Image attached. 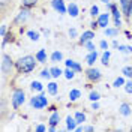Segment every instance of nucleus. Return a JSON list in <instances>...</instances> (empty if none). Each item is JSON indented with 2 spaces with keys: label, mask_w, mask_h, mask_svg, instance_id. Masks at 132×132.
Instances as JSON below:
<instances>
[{
  "label": "nucleus",
  "mask_w": 132,
  "mask_h": 132,
  "mask_svg": "<svg viewBox=\"0 0 132 132\" xmlns=\"http://www.w3.org/2000/svg\"><path fill=\"white\" fill-rule=\"evenodd\" d=\"M30 104H32V107L41 110V108H44V107H47V105H48V101H47V98H45L44 95H38V96L32 98Z\"/></svg>",
  "instance_id": "20e7f679"
},
{
  "label": "nucleus",
  "mask_w": 132,
  "mask_h": 132,
  "mask_svg": "<svg viewBox=\"0 0 132 132\" xmlns=\"http://www.w3.org/2000/svg\"><path fill=\"white\" fill-rule=\"evenodd\" d=\"M12 5V0H0V6H2V9L8 8V6H11Z\"/></svg>",
  "instance_id": "7c9ffc66"
},
{
  "label": "nucleus",
  "mask_w": 132,
  "mask_h": 132,
  "mask_svg": "<svg viewBox=\"0 0 132 132\" xmlns=\"http://www.w3.org/2000/svg\"><path fill=\"white\" fill-rule=\"evenodd\" d=\"M12 107L15 108H18L20 107V105H23V104H24V92L21 90V89H16L15 92H14V95H12Z\"/></svg>",
  "instance_id": "7ed1b4c3"
},
{
  "label": "nucleus",
  "mask_w": 132,
  "mask_h": 132,
  "mask_svg": "<svg viewBox=\"0 0 132 132\" xmlns=\"http://www.w3.org/2000/svg\"><path fill=\"white\" fill-rule=\"evenodd\" d=\"M99 98H101V95H99L98 92H92L90 96H89V99H90V101H93V102H95V101H99Z\"/></svg>",
  "instance_id": "c756f323"
},
{
  "label": "nucleus",
  "mask_w": 132,
  "mask_h": 132,
  "mask_svg": "<svg viewBox=\"0 0 132 132\" xmlns=\"http://www.w3.org/2000/svg\"><path fill=\"white\" fill-rule=\"evenodd\" d=\"M99 27H107L108 26V14H101L98 18Z\"/></svg>",
  "instance_id": "9b49d317"
},
{
  "label": "nucleus",
  "mask_w": 132,
  "mask_h": 132,
  "mask_svg": "<svg viewBox=\"0 0 132 132\" xmlns=\"http://www.w3.org/2000/svg\"><path fill=\"white\" fill-rule=\"evenodd\" d=\"M41 77H42V78H47V80H48L50 77H51V71H50V69H44V71L41 72Z\"/></svg>",
  "instance_id": "473e14b6"
},
{
  "label": "nucleus",
  "mask_w": 132,
  "mask_h": 132,
  "mask_svg": "<svg viewBox=\"0 0 132 132\" xmlns=\"http://www.w3.org/2000/svg\"><path fill=\"white\" fill-rule=\"evenodd\" d=\"M75 72H77V71L71 69V68H68V69H66V72H65V77L68 78V80H72V78L75 77Z\"/></svg>",
  "instance_id": "b1692460"
},
{
  "label": "nucleus",
  "mask_w": 132,
  "mask_h": 132,
  "mask_svg": "<svg viewBox=\"0 0 132 132\" xmlns=\"http://www.w3.org/2000/svg\"><path fill=\"white\" fill-rule=\"evenodd\" d=\"M36 60H38V59L33 57V56H24V57L20 59L18 62H15V66L20 72L29 74V72H32L33 69L36 68Z\"/></svg>",
  "instance_id": "f257e3e1"
},
{
  "label": "nucleus",
  "mask_w": 132,
  "mask_h": 132,
  "mask_svg": "<svg viewBox=\"0 0 132 132\" xmlns=\"http://www.w3.org/2000/svg\"><path fill=\"white\" fill-rule=\"evenodd\" d=\"M69 35H71V36H77V30H75V29H71V30H69Z\"/></svg>",
  "instance_id": "79ce46f5"
},
{
  "label": "nucleus",
  "mask_w": 132,
  "mask_h": 132,
  "mask_svg": "<svg viewBox=\"0 0 132 132\" xmlns=\"http://www.w3.org/2000/svg\"><path fill=\"white\" fill-rule=\"evenodd\" d=\"M131 0H120V5H122V9H123V14L128 15V6H129Z\"/></svg>",
  "instance_id": "5701e85b"
},
{
  "label": "nucleus",
  "mask_w": 132,
  "mask_h": 132,
  "mask_svg": "<svg viewBox=\"0 0 132 132\" xmlns=\"http://www.w3.org/2000/svg\"><path fill=\"white\" fill-rule=\"evenodd\" d=\"M44 89V86H42L39 81H33L32 82V90H36V92H41Z\"/></svg>",
  "instance_id": "393cba45"
},
{
  "label": "nucleus",
  "mask_w": 132,
  "mask_h": 132,
  "mask_svg": "<svg viewBox=\"0 0 132 132\" xmlns=\"http://www.w3.org/2000/svg\"><path fill=\"white\" fill-rule=\"evenodd\" d=\"M66 66H68V68H71V69H74V71H77V72H80V71H81V66L78 65L77 62H74V60H66Z\"/></svg>",
  "instance_id": "2eb2a0df"
},
{
  "label": "nucleus",
  "mask_w": 132,
  "mask_h": 132,
  "mask_svg": "<svg viewBox=\"0 0 132 132\" xmlns=\"http://www.w3.org/2000/svg\"><path fill=\"white\" fill-rule=\"evenodd\" d=\"M29 11H27V8H21V12L18 14V16H16L15 20H14V24H20V23H24L26 20H27V16H29Z\"/></svg>",
  "instance_id": "0eeeda50"
},
{
  "label": "nucleus",
  "mask_w": 132,
  "mask_h": 132,
  "mask_svg": "<svg viewBox=\"0 0 132 132\" xmlns=\"http://www.w3.org/2000/svg\"><path fill=\"white\" fill-rule=\"evenodd\" d=\"M62 59H63V54H62L60 51H54V53L51 54V60H53V62H62Z\"/></svg>",
  "instance_id": "a211bd4d"
},
{
  "label": "nucleus",
  "mask_w": 132,
  "mask_h": 132,
  "mask_svg": "<svg viewBox=\"0 0 132 132\" xmlns=\"http://www.w3.org/2000/svg\"><path fill=\"white\" fill-rule=\"evenodd\" d=\"M0 69H2V74L3 75H9L14 69V60L11 59V56L8 54H2V65H0Z\"/></svg>",
  "instance_id": "f03ea898"
},
{
  "label": "nucleus",
  "mask_w": 132,
  "mask_h": 132,
  "mask_svg": "<svg viewBox=\"0 0 132 132\" xmlns=\"http://www.w3.org/2000/svg\"><path fill=\"white\" fill-rule=\"evenodd\" d=\"M107 47H108V44H107L105 41H102V42H101V48H104V50H105Z\"/></svg>",
  "instance_id": "37998d69"
},
{
  "label": "nucleus",
  "mask_w": 132,
  "mask_h": 132,
  "mask_svg": "<svg viewBox=\"0 0 132 132\" xmlns=\"http://www.w3.org/2000/svg\"><path fill=\"white\" fill-rule=\"evenodd\" d=\"M60 122V116H59V113H54V114L50 117V125H53V126H56V125Z\"/></svg>",
  "instance_id": "6ab92c4d"
},
{
  "label": "nucleus",
  "mask_w": 132,
  "mask_h": 132,
  "mask_svg": "<svg viewBox=\"0 0 132 132\" xmlns=\"http://www.w3.org/2000/svg\"><path fill=\"white\" fill-rule=\"evenodd\" d=\"M86 75H87V78L90 80V81H99L101 80V77H102V74H101V71L99 69H96V68H89L87 71H86Z\"/></svg>",
  "instance_id": "39448f33"
},
{
  "label": "nucleus",
  "mask_w": 132,
  "mask_h": 132,
  "mask_svg": "<svg viewBox=\"0 0 132 132\" xmlns=\"http://www.w3.org/2000/svg\"><path fill=\"white\" fill-rule=\"evenodd\" d=\"M45 129H47V128H45V126H42V125H39V126H38V128H36V131H39V132L45 131Z\"/></svg>",
  "instance_id": "a19ab883"
},
{
  "label": "nucleus",
  "mask_w": 132,
  "mask_h": 132,
  "mask_svg": "<svg viewBox=\"0 0 132 132\" xmlns=\"http://www.w3.org/2000/svg\"><path fill=\"white\" fill-rule=\"evenodd\" d=\"M27 36H29L32 41H38V39H39V33H38V32H33V30L27 32Z\"/></svg>",
  "instance_id": "bb28decb"
},
{
  "label": "nucleus",
  "mask_w": 132,
  "mask_h": 132,
  "mask_svg": "<svg viewBox=\"0 0 132 132\" xmlns=\"http://www.w3.org/2000/svg\"><path fill=\"white\" fill-rule=\"evenodd\" d=\"M93 38H95V33H93V32H84V33H82V36H81V39H80V44L84 45L86 42L92 41Z\"/></svg>",
  "instance_id": "6e6552de"
},
{
  "label": "nucleus",
  "mask_w": 132,
  "mask_h": 132,
  "mask_svg": "<svg viewBox=\"0 0 132 132\" xmlns=\"http://www.w3.org/2000/svg\"><path fill=\"white\" fill-rule=\"evenodd\" d=\"M132 14V0H131V3H129V6H128V16Z\"/></svg>",
  "instance_id": "ea45409f"
},
{
  "label": "nucleus",
  "mask_w": 132,
  "mask_h": 132,
  "mask_svg": "<svg viewBox=\"0 0 132 132\" xmlns=\"http://www.w3.org/2000/svg\"><path fill=\"white\" fill-rule=\"evenodd\" d=\"M51 6L56 9L59 14H65L66 12V6H65V2L63 0H53L51 2Z\"/></svg>",
  "instance_id": "423d86ee"
},
{
  "label": "nucleus",
  "mask_w": 132,
  "mask_h": 132,
  "mask_svg": "<svg viewBox=\"0 0 132 132\" xmlns=\"http://www.w3.org/2000/svg\"><path fill=\"white\" fill-rule=\"evenodd\" d=\"M75 125H77V120H75V117H71V116H68V119H66V128H68L69 131H74V129H77V128H75Z\"/></svg>",
  "instance_id": "9d476101"
},
{
  "label": "nucleus",
  "mask_w": 132,
  "mask_h": 132,
  "mask_svg": "<svg viewBox=\"0 0 132 132\" xmlns=\"http://www.w3.org/2000/svg\"><path fill=\"white\" fill-rule=\"evenodd\" d=\"M131 131H132V128H131Z\"/></svg>",
  "instance_id": "49530a36"
},
{
  "label": "nucleus",
  "mask_w": 132,
  "mask_h": 132,
  "mask_svg": "<svg viewBox=\"0 0 132 132\" xmlns=\"http://www.w3.org/2000/svg\"><path fill=\"white\" fill-rule=\"evenodd\" d=\"M131 50V47H120V51H123V53H129Z\"/></svg>",
  "instance_id": "4c0bfd02"
},
{
  "label": "nucleus",
  "mask_w": 132,
  "mask_h": 132,
  "mask_svg": "<svg viewBox=\"0 0 132 132\" xmlns=\"http://www.w3.org/2000/svg\"><path fill=\"white\" fill-rule=\"evenodd\" d=\"M123 84H125V80L119 77V78H117V80L114 81V84H113V86H114V87H120V86H123Z\"/></svg>",
  "instance_id": "72a5a7b5"
},
{
  "label": "nucleus",
  "mask_w": 132,
  "mask_h": 132,
  "mask_svg": "<svg viewBox=\"0 0 132 132\" xmlns=\"http://www.w3.org/2000/svg\"><path fill=\"white\" fill-rule=\"evenodd\" d=\"M80 96H81V92H80V90H71V93H69L71 101H77Z\"/></svg>",
  "instance_id": "4be33fe9"
},
{
  "label": "nucleus",
  "mask_w": 132,
  "mask_h": 132,
  "mask_svg": "<svg viewBox=\"0 0 132 132\" xmlns=\"http://www.w3.org/2000/svg\"><path fill=\"white\" fill-rule=\"evenodd\" d=\"M119 113H120L122 116H125V117H126V116H129V114H131V105H129V104H126V102H123V104L120 105V108H119Z\"/></svg>",
  "instance_id": "1a4fd4ad"
},
{
  "label": "nucleus",
  "mask_w": 132,
  "mask_h": 132,
  "mask_svg": "<svg viewBox=\"0 0 132 132\" xmlns=\"http://www.w3.org/2000/svg\"><path fill=\"white\" fill-rule=\"evenodd\" d=\"M125 90L128 92V93H132V82H131V81L125 84Z\"/></svg>",
  "instance_id": "e433bc0d"
},
{
  "label": "nucleus",
  "mask_w": 132,
  "mask_h": 132,
  "mask_svg": "<svg viewBox=\"0 0 132 132\" xmlns=\"http://www.w3.org/2000/svg\"><path fill=\"white\" fill-rule=\"evenodd\" d=\"M75 120H77V123H84L86 122V116L82 113H77L75 114Z\"/></svg>",
  "instance_id": "a878e982"
},
{
  "label": "nucleus",
  "mask_w": 132,
  "mask_h": 132,
  "mask_svg": "<svg viewBox=\"0 0 132 132\" xmlns=\"http://www.w3.org/2000/svg\"><path fill=\"white\" fill-rule=\"evenodd\" d=\"M84 47H86V48L89 50V51H95V47H93V44H92L90 41H89V42H86V44H84Z\"/></svg>",
  "instance_id": "c9c22d12"
},
{
  "label": "nucleus",
  "mask_w": 132,
  "mask_h": 132,
  "mask_svg": "<svg viewBox=\"0 0 132 132\" xmlns=\"http://www.w3.org/2000/svg\"><path fill=\"white\" fill-rule=\"evenodd\" d=\"M110 8L113 11V15H114V20H116V26L119 27V26H120V12L117 11V8H116L114 5H110Z\"/></svg>",
  "instance_id": "ddd939ff"
},
{
  "label": "nucleus",
  "mask_w": 132,
  "mask_h": 132,
  "mask_svg": "<svg viewBox=\"0 0 132 132\" xmlns=\"http://www.w3.org/2000/svg\"><path fill=\"white\" fill-rule=\"evenodd\" d=\"M123 74L132 80V68H123Z\"/></svg>",
  "instance_id": "f704fd0d"
},
{
  "label": "nucleus",
  "mask_w": 132,
  "mask_h": 132,
  "mask_svg": "<svg viewBox=\"0 0 132 132\" xmlns=\"http://www.w3.org/2000/svg\"><path fill=\"white\" fill-rule=\"evenodd\" d=\"M5 111V99H2V113Z\"/></svg>",
  "instance_id": "c03bdc74"
},
{
  "label": "nucleus",
  "mask_w": 132,
  "mask_h": 132,
  "mask_svg": "<svg viewBox=\"0 0 132 132\" xmlns=\"http://www.w3.org/2000/svg\"><path fill=\"white\" fill-rule=\"evenodd\" d=\"M68 12H69V15L71 16H78V6L75 5V3H71L69 6H68Z\"/></svg>",
  "instance_id": "4468645a"
},
{
  "label": "nucleus",
  "mask_w": 132,
  "mask_h": 132,
  "mask_svg": "<svg viewBox=\"0 0 132 132\" xmlns=\"http://www.w3.org/2000/svg\"><path fill=\"white\" fill-rule=\"evenodd\" d=\"M36 5H38V0H23V8L30 9L33 6H36Z\"/></svg>",
  "instance_id": "f3484780"
},
{
  "label": "nucleus",
  "mask_w": 132,
  "mask_h": 132,
  "mask_svg": "<svg viewBox=\"0 0 132 132\" xmlns=\"http://www.w3.org/2000/svg\"><path fill=\"white\" fill-rule=\"evenodd\" d=\"M84 131H87V132H93V131H95V128H93V126H84Z\"/></svg>",
  "instance_id": "58836bf2"
},
{
  "label": "nucleus",
  "mask_w": 132,
  "mask_h": 132,
  "mask_svg": "<svg viewBox=\"0 0 132 132\" xmlns=\"http://www.w3.org/2000/svg\"><path fill=\"white\" fill-rule=\"evenodd\" d=\"M90 15L92 16H98L99 15V8L98 6H92L90 8Z\"/></svg>",
  "instance_id": "2f4dec72"
},
{
  "label": "nucleus",
  "mask_w": 132,
  "mask_h": 132,
  "mask_svg": "<svg viewBox=\"0 0 132 132\" xmlns=\"http://www.w3.org/2000/svg\"><path fill=\"white\" fill-rule=\"evenodd\" d=\"M47 89H48L50 95H56L57 93V84L56 82H50L48 86H47Z\"/></svg>",
  "instance_id": "aec40b11"
},
{
  "label": "nucleus",
  "mask_w": 132,
  "mask_h": 132,
  "mask_svg": "<svg viewBox=\"0 0 132 132\" xmlns=\"http://www.w3.org/2000/svg\"><path fill=\"white\" fill-rule=\"evenodd\" d=\"M102 2H104V3H108V2H110V0H102Z\"/></svg>",
  "instance_id": "a18cd8bd"
},
{
  "label": "nucleus",
  "mask_w": 132,
  "mask_h": 132,
  "mask_svg": "<svg viewBox=\"0 0 132 132\" xmlns=\"http://www.w3.org/2000/svg\"><path fill=\"white\" fill-rule=\"evenodd\" d=\"M96 59H98V53H96V51H90V53H89V56L86 57V62L92 66L95 62H96Z\"/></svg>",
  "instance_id": "f8f14e48"
},
{
  "label": "nucleus",
  "mask_w": 132,
  "mask_h": 132,
  "mask_svg": "<svg viewBox=\"0 0 132 132\" xmlns=\"http://www.w3.org/2000/svg\"><path fill=\"white\" fill-rule=\"evenodd\" d=\"M105 35L107 36H117L119 35V30L117 29H105Z\"/></svg>",
  "instance_id": "cd10ccee"
},
{
  "label": "nucleus",
  "mask_w": 132,
  "mask_h": 132,
  "mask_svg": "<svg viewBox=\"0 0 132 132\" xmlns=\"http://www.w3.org/2000/svg\"><path fill=\"white\" fill-rule=\"evenodd\" d=\"M108 60H110V51H105L102 54V65L108 66Z\"/></svg>",
  "instance_id": "c85d7f7f"
},
{
  "label": "nucleus",
  "mask_w": 132,
  "mask_h": 132,
  "mask_svg": "<svg viewBox=\"0 0 132 132\" xmlns=\"http://www.w3.org/2000/svg\"><path fill=\"white\" fill-rule=\"evenodd\" d=\"M50 71H51V77H54V78H59V77H60V75L63 74V72H62V69H60V68H51V69H50Z\"/></svg>",
  "instance_id": "412c9836"
},
{
  "label": "nucleus",
  "mask_w": 132,
  "mask_h": 132,
  "mask_svg": "<svg viewBox=\"0 0 132 132\" xmlns=\"http://www.w3.org/2000/svg\"><path fill=\"white\" fill-rule=\"evenodd\" d=\"M36 59H38V62L44 63V62L47 60V54H45V50H39V51L36 53Z\"/></svg>",
  "instance_id": "dca6fc26"
}]
</instances>
